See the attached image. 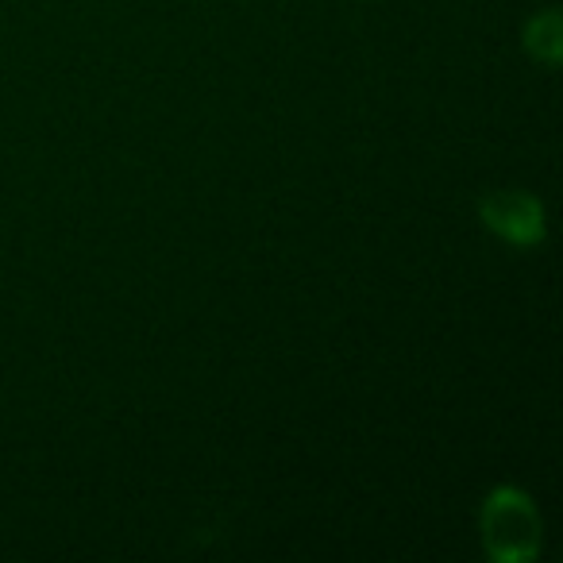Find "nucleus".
Segmentation results:
<instances>
[{
  "instance_id": "nucleus-1",
  "label": "nucleus",
  "mask_w": 563,
  "mask_h": 563,
  "mask_svg": "<svg viewBox=\"0 0 563 563\" xmlns=\"http://www.w3.org/2000/svg\"><path fill=\"white\" fill-rule=\"evenodd\" d=\"M483 548L494 563H529L540 555V514L532 498L517 486H494L478 514Z\"/></svg>"
},
{
  "instance_id": "nucleus-2",
  "label": "nucleus",
  "mask_w": 563,
  "mask_h": 563,
  "mask_svg": "<svg viewBox=\"0 0 563 563\" xmlns=\"http://www.w3.org/2000/svg\"><path fill=\"white\" fill-rule=\"evenodd\" d=\"M486 232H494L498 240L514 243V247H537L548 232L544 205L525 189H494L478 205Z\"/></svg>"
},
{
  "instance_id": "nucleus-3",
  "label": "nucleus",
  "mask_w": 563,
  "mask_h": 563,
  "mask_svg": "<svg viewBox=\"0 0 563 563\" xmlns=\"http://www.w3.org/2000/svg\"><path fill=\"white\" fill-rule=\"evenodd\" d=\"M525 51H529V58H537L540 66H560L563 58V20L555 9H544L540 16H532L529 24H525Z\"/></svg>"
}]
</instances>
